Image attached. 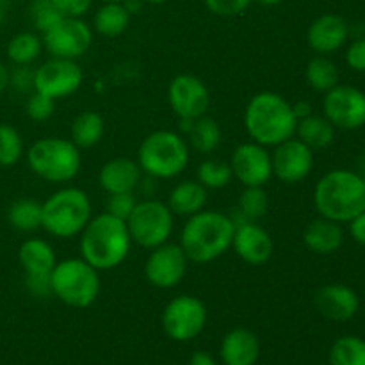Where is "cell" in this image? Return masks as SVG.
<instances>
[{"instance_id": "9a60e30c", "label": "cell", "mask_w": 365, "mask_h": 365, "mask_svg": "<svg viewBox=\"0 0 365 365\" xmlns=\"http://www.w3.org/2000/svg\"><path fill=\"white\" fill-rule=\"evenodd\" d=\"M168 102L178 120H198L210 109V91L202 78L180 73L168 86Z\"/></svg>"}, {"instance_id": "681fc988", "label": "cell", "mask_w": 365, "mask_h": 365, "mask_svg": "<svg viewBox=\"0 0 365 365\" xmlns=\"http://www.w3.org/2000/svg\"><path fill=\"white\" fill-rule=\"evenodd\" d=\"M7 13H9V0H0V25L7 20Z\"/></svg>"}, {"instance_id": "83f0119b", "label": "cell", "mask_w": 365, "mask_h": 365, "mask_svg": "<svg viewBox=\"0 0 365 365\" xmlns=\"http://www.w3.org/2000/svg\"><path fill=\"white\" fill-rule=\"evenodd\" d=\"M335 130L337 128L330 123L324 116L309 114V116L298 120L296 127V138L305 143L312 150H323L334 143Z\"/></svg>"}, {"instance_id": "1f68e13d", "label": "cell", "mask_w": 365, "mask_h": 365, "mask_svg": "<svg viewBox=\"0 0 365 365\" xmlns=\"http://www.w3.org/2000/svg\"><path fill=\"white\" fill-rule=\"evenodd\" d=\"M305 78L314 91L328 93L339 84V68L327 56H316L307 64Z\"/></svg>"}, {"instance_id": "ba28073f", "label": "cell", "mask_w": 365, "mask_h": 365, "mask_svg": "<svg viewBox=\"0 0 365 365\" xmlns=\"http://www.w3.org/2000/svg\"><path fill=\"white\" fill-rule=\"evenodd\" d=\"M52 296L71 309H88L100 294V271L82 257L64 259L50 273Z\"/></svg>"}, {"instance_id": "cb8c5ba5", "label": "cell", "mask_w": 365, "mask_h": 365, "mask_svg": "<svg viewBox=\"0 0 365 365\" xmlns=\"http://www.w3.org/2000/svg\"><path fill=\"white\" fill-rule=\"evenodd\" d=\"M18 262L25 274H50L57 264L56 250L45 239L31 237L20 245Z\"/></svg>"}, {"instance_id": "f6af8a7d", "label": "cell", "mask_w": 365, "mask_h": 365, "mask_svg": "<svg viewBox=\"0 0 365 365\" xmlns=\"http://www.w3.org/2000/svg\"><path fill=\"white\" fill-rule=\"evenodd\" d=\"M349 234H351L353 241L365 246V210L349 221Z\"/></svg>"}, {"instance_id": "484cf974", "label": "cell", "mask_w": 365, "mask_h": 365, "mask_svg": "<svg viewBox=\"0 0 365 365\" xmlns=\"http://www.w3.org/2000/svg\"><path fill=\"white\" fill-rule=\"evenodd\" d=\"M130 18L123 2H103L93 16V29L103 38H118L128 29Z\"/></svg>"}, {"instance_id": "7bdbcfd3", "label": "cell", "mask_w": 365, "mask_h": 365, "mask_svg": "<svg viewBox=\"0 0 365 365\" xmlns=\"http://www.w3.org/2000/svg\"><path fill=\"white\" fill-rule=\"evenodd\" d=\"M56 9L63 16L82 18L93 6V0H52Z\"/></svg>"}, {"instance_id": "6da1fadb", "label": "cell", "mask_w": 365, "mask_h": 365, "mask_svg": "<svg viewBox=\"0 0 365 365\" xmlns=\"http://www.w3.org/2000/svg\"><path fill=\"white\" fill-rule=\"evenodd\" d=\"M235 223L232 216L220 210H200L187 217L182 227L180 241L189 262L209 264L232 248Z\"/></svg>"}, {"instance_id": "d590c367", "label": "cell", "mask_w": 365, "mask_h": 365, "mask_svg": "<svg viewBox=\"0 0 365 365\" xmlns=\"http://www.w3.org/2000/svg\"><path fill=\"white\" fill-rule=\"evenodd\" d=\"M21 134L9 123H0V166L11 168L24 157Z\"/></svg>"}, {"instance_id": "7c38bea8", "label": "cell", "mask_w": 365, "mask_h": 365, "mask_svg": "<svg viewBox=\"0 0 365 365\" xmlns=\"http://www.w3.org/2000/svg\"><path fill=\"white\" fill-rule=\"evenodd\" d=\"M84 73L77 61L50 57L34 70V91L52 100H63L81 89Z\"/></svg>"}, {"instance_id": "7a4b0ae2", "label": "cell", "mask_w": 365, "mask_h": 365, "mask_svg": "<svg viewBox=\"0 0 365 365\" xmlns=\"http://www.w3.org/2000/svg\"><path fill=\"white\" fill-rule=\"evenodd\" d=\"M245 127L250 139L266 148H274L294 138L298 118L294 107L273 91L257 93L245 109Z\"/></svg>"}, {"instance_id": "9c48e42d", "label": "cell", "mask_w": 365, "mask_h": 365, "mask_svg": "<svg viewBox=\"0 0 365 365\" xmlns=\"http://www.w3.org/2000/svg\"><path fill=\"white\" fill-rule=\"evenodd\" d=\"M132 245L153 250L170 241L175 227V214L168 203L155 198L139 200L128 220L125 221Z\"/></svg>"}, {"instance_id": "b9f144b4", "label": "cell", "mask_w": 365, "mask_h": 365, "mask_svg": "<svg viewBox=\"0 0 365 365\" xmlns=\"http://www.w3.org/2000/svg\"><path fill=\"white\" fill-rule=\"evenodd\" d=\"M25 289L36 298H48L52 296V284L50 274H25Z\"/></svg>"}, {"instance_id": "e575fe53", "label": "cell", "mask_w": 365, "mask_h": 365, "mask_svg": "<svg viewBox=\"0 0 365 365\" xmlns=\"http://www.w3.org/2000/svg\"><path fill=\"white\" fill-rule=\"evenodd\" d=\"M232 168L228 163H221L216 159H207L200 163L196 171V180L207 189V191H217V189L227 187L232 182Z\"/></svg>"}, {"instance_id": "30bf717a", "label": "cell", "mask_w": 365, "mask_h": 365, "mask_svg": "<svg viewBox=\"0 0 365 365\" xmlns=\"http://www.w3.org/2000/svg\"><path fill=\"white\" fill-rule=\"evenodd\" d=\"M163 330L171 341L189 342L198 337L207 324V307L200 298L182 294L171 299L163 310Z\"/></svg>"}, {"instance_id": "ffe728a7", "label": "cell", "mask_w": 365, "mask_h": 365, "mask_svg": "<svg viewBox=\"0 0 365 365\" xmlns=\"http://www.w3.org/2000/svg\"><path fill=\"white\" fill-rule=\"evenodd\" d=\"M316 307L327 319L344 323L353 319L360 309V298L344 284H328L316 294Z\"/></svg>"}, {"instance_id": "8fae6325", "label": "cell", "mask_w": 365, "mask_h": 365, "mask_svg": "<svg viewBox=\"0 0 365 365\" xmlns=\"http://www.w3.org/2000/svg\"><path fill=\"white\" fill-rule=\"evenodd\" d=\"M41 38L43 46L52 57L77 61L91 48L93 29L82 18L63 16Z\"/></svg>"}, {"instance_id": "4fadbf2b", "label": "cell", "mask_w": 365, "mask_h": 365, "mask_svg": "<svg viewBox=\"0 0 365 365\" xmlns=\"http://www.w3.org/2000/svg\"><path fill=\"white\" fill-rule=\"evenodd\" d=\"M323 116L341 130H356L365 125V93L355 86L337 84L324 93Z\"/></svg>"}, {"instance_id": "f1b7e54d", "label": "cell", "mask_w": 365, "mask_h": 365, "mask_svg": "<svg viewBox=\"0 0 365 365\" xmlns=\"http://www.w3.org/2000/svg\"><path fill=\"white\" fill-rule=\"evenodd\" d=\"M43 50V38L36 32H18L6 46L7 59L13 66H32L41 57Z\"/></svg>"}, {"instance_id": "bcb514c9", "label": "cell", "mask_w": 365, "mask_h": 365, "mask_svg": "<svg viewBox=\"0 0 365 365\" xmlns=\"http://www.w3.org/2000/svg\"><path fill=\"white\" fill-rule=\"evenodd\" d=\"M189 365H216V360H214L207 351H196L192 353Z\"/></svg>"}, {"instance_id": "8d00e7d4", "label": "cell", "mask_w": 365, "mask_h": 365, "mask_svg": "<svg viewBox=\"0 0 365 365\" xmlns=\"http://www.w3.org/2000/svg\"><path fill=\"white\" fill-rule=\"evenodd\" d=\"M29 16H31L32 25L39 34H45L53 24L63 18V14L56 9L52 0H32L29 7Z\"/></svg>"}, {"instance_id": "74e56055", "label": "cell", "mask_w": 365, "mask_h": 365, "mask_svg": "<svg viewBox=\"0 0 365 365\" xmlns=\"http://www.w3.org/2000/svg\"><path fill=\"white\" fill-rule=\"evenodd\" d=\"M25 113L36 123H43V121L50 120L56 113V100L48 98V96L41 95L38 91H32L27 95V102H25Z\"/></svg>"}, {"instance_id": "277c9868", "label": "cell", "mask_w": 365, "mask_h": 365, "mask_svg": "<svg viewBox=\"0 0 365 365\" xmlns=\"http://www.w3.org/2000/svg\"><path fill=\"white\" fill-rule=\"evenodd\" d=\"M314 205L321 217L349 223L365 210V182L353 170H331L314 189Z\"/></svg>"}, {"instance_id": "5bb4252c", "label": "cell", "mask_w": 365, "mask_h": 365, "mask_svg": "<svg viewBox=\"0 0 365 365\" xmlns=\"http://www.w3.org/2000/svg\"><path fill=\"white\" fill-rule=\"evenodd\" d=\"M189 259L178 242H164L150 250L145 262V277L153 287L175 289L187 273Z\"/></svg>"}, {"instance_id": "8992f818", "label": "cell", "mask_w": 365, "mask_h": 365, "mask_svg": "<svg viewBox=\"0 0 365 365\" xmlns=\"http://www.w3.org/2000/svg\"><path fill=\"white\" fill-rule=\"evenodd\" d=\"M91 200L78 187H63L41 203V228L57 239L81 235L93 217Z\"/></svg>"}, {"instance_id": "4dcf8cb0", "label": "cell", "mask_w": 365, "mask_h": 365, "mask_svg": "<svg viewBox=\"0 0 365 365\" xmlns=\"http://www.w3.org/2000/svg\"><path fill=\"white\" fill-rule=\"evenodd\" d=\"M7 221L11 227L24 234H32V232L41 228V203L32 198H20L11 203L7 210Z\"/></svg>"}, {"instance_id": "2e32d148", "label": "cell", "mask_w": 365, "mask_h": 365, "mask_svg": "<svg viewBox=\"0 0 365 365\" xmlns=\"http://www.w3.org/2000/svg\"><path fill=\"white\" fill-rule=\"evenodd\" d=\"M228 164L234 178L241 182L242 187H264L273 177L269 150L255 141L239 145L232 152Z\"/></svg>"}, {"instance_id": "f907efd6", "label": "cell", "mask_w": 365, "mask_h": 365, "mask_svg": "<svg viewBox=\"0 0 365 365\" xmlns=\"http://www.w3.org/2000/svg\"><path fill=\"white\" fill-rule=\"evenodd\" d=\"M257 4H260V6H267V7H273V6H278V4H282L284 0H255Z\"/></svg>"}, {"instance_id": "5b68a950", "label": "cell", "mask_w": 365, "mask_h": 365, "mask_svg": "<svg viewBox=\"0 0 365 365\" xmlns=\"http://www.w3.org/2000/svg\"><path fill=\"white\" fill-rule=\"evenodd\" d=\"M191 159L185 138L173 130H155L146 135L138 150L143 175L155 180H171L182 175Z\"/></svg>"}, {"instance_id": "52a82bcc", "label": "cell", "mask_w": 365, "mask_h": 365, "mask_svg": "<svg viewBox=\"0 0 365 365\" xmlns=\"http://www.w3.org/2000/svg\"><path fill=\"white\" fill-rule=\"evenodd\" d=\"M32 173L50 184H68L82 168L81 148L71 139L43 138L25 152Z\"/></svg>"}, {"instance_id": "7dc6e473", "label": "cell", "mask_w": 365, "mask_h": 365, "mask_svg": "<svg viewBox=\"0 0 365 365\" xmlns=\"http://www.w3.org/2000/svg\"><path fill=\"white\" fill-rule=\"evenodd\" d=\"M9 73H11V68L0 61V95L9 88Z\"/></svg>"}, {"instance_id": "ee69618b", "label": "cell", "mask_w": 365, "mask_h": 365, "mask_svg": "<svg viewBox=\"0 0 365 365\" xmlns=\"http://www.w3.org/2000/svg\"><path fill=\"white\" fill-rule=\"evenodd\" d=\"M346 64L353 71H365V38H356L346 50Z\"/></svg>"}, {"instance_id": "ab89813d", "label": "cell", "mask_w": 365, "mask_h": 365, "mask_svg": "<svg viewBox=\"0 0 365 365\" xmlns=\"http://www.w3.org/2000/svg\"><path fill=\"white\" fill-rule=\"evenodd\" d=\"M203 2L207 9L216 16L230 18L245 13L252 6L253 0H203Z\"/></svg>"}, {"instance_id": "4316f807", "label": "cell", "mask_w": 365, "mask_h": 365, "mask_svg": "<svg viewBox=\"0 0 365 365\" xmlns=\"http://www.w3.org/2000/svg\"><path fill=\"white\" fill-rule=\"evenodd\" d=\"M103 132H106L103 118L96 110H82L71 121L70 139L81 150H88L102 141Z\"/></svg>"}, {"instance_id": "d6986e66", "label": "cell", "mask_w": 365, "mask_h": 365, "mask_svg": "<svg viewBox=\"0 0 365 365\" xmlns=\"http://www.w3.org/2000/svg\"><path fill=\"white\" fill-rule=\"evenodd\" d=\"M349 38V27L339 14H323L310 24L307 31L309 46L317 56H328L346 45Z\"/></svg>"}, {"instance_id": "44dd1931", "label": "cell", "mask_w": 365, "mask_h": 365, "mask_svg": "<svg viewBox=\"0 0 365 365\" xmlns=\"http://www.w3.org/2000/svg\"><path fill=\"white\" fill-rule=\"evenodd\" d=\"M143 180V171L138 160L127 159V157H116L110 159L100 168L98 182L100 187L107 195H118V192H135Z\"/></svg>"}, {"instance_id": "3957f363", "label": "cell", "mask_w": 365, "mask_h": 365, "mask_svg": "<svg viewBox=\"0 0 365 365\" xmlns=\"http://www.w3.org/2000/svg\"><path fill=\"white\" fill-rule=\"evenodd\" d=\"M81 257L96 271H109L127 260L132 239L123 220L102 212L81 232Z\"/></svg>"}, {"instance_id": "7402d4cb", "label": "cell", "mask_w": 365, "mask_h": 365, "mask_svg": "<svg viewBox=\"0 0 365 365\" xmlns=\"http://www.w3.org/2000/svg\"><path fill=\"white\" fill-rule=\"evenodd\" d=\"M220 356L225 365H255L260 356L259 337L248 328H234L221 341Z\"/></svg>"}, {"instance_id": "f35d334b", "label": "cell", "mask_w": 365, "mask_h": 365, "mask_svg": "<svg viewBox=\"0 0 365 365\" xmlns=\"http://www.w3.org/2000/svg\"><path fill=\"white\" fill-rule=\"evenodd\" d=\"M139 200L135 198V192H118V195H109L106 202V212L118 220L127 221L132 214L134 207L138 205Z\"/></svg>"}, {"instance_id": "f5cc1de1", "label": "cell", "mask_w": 365, "mask_h": 365, "mask_svg": "<svg viewBox=\"0 0 365 365\" xmlns=\"http://www.w3.org/2000/svg\"><path fill=\"white\" fill-rule=\"evenodd\" d=\"M143 2H146V4H153V6H159V4L168 2V0H143Z\"/></svg>"}, {"instance_id": "d6a6232c", "label": "cell", "mask_w": 365, "mask_h": 365, "mask_svg": "<svg viewBox=\"0 0 365 365\" xmlns=\"http://www.w3.org/2000/svg\"><path fill=\"white\" fill-rule=\"evenodd\" d=\"M269 209V196L264 187H245L237 203V214L241 220L234 221L235 225L241 221H260Z\"/></svg>"}, {"instance_id": "e0dca14e", "label": "cell", "mask_w": 365, "mask_h": 365, "mask_svg": "<svg viewBox=\"0 0 365 365\" xmlns=\"http://www.w3.org/2000/svg\"><path fill=\"white\" fill-rule=\"evenodd\" d=\"M271 163H273V177L284 184H298L305 180L312 171L314 150L294 135L282 145L274 146Z\"/></svg>"}, {"instance_id": "836d02e7", "label": "cell", "mask_w": 365, "mask_h": 365, "mask_svg": "<svg viewBox=\"0 0 365 365\" xmlns=\"http://www.w3.org/2000/svg\"><path fill=\"white\" fill-rule=\"evenodd\" d=\"M330 365H365V341L356 335H346L334 342L328 355Z\"/></svg>"}, {"instance_id": "d4e9b609", "label": "cell", "mask_w": 365, "mask_h": 365, "mask_svg": "<svg viewBox=\"0 0 365 365\" xmlns=\"http://www.w3.org/2000/svg\"><path fill=\"white\" fill-rule=\"evenodd\" d=\"M166 203L175 216L191 217L205 209L207 189L198 180H182L171 189Z\"/></svg>"}, {"instance_id": "ac0fdd59", "label": "cell", "mask_w": 365, "mask_h": 365, "mask_svg": "<svg viewBox=\"0 0 365 365\" xmlns=\"http://www.w3.org/2000/svg\"><path fill=\"white\" fill-rule=\"evenodd\" d=\"M232 248L242 262L262 266L273 257L274 245L271 234L259 221H241L235 225Z\"/></svg>"}, {"instance_id": "603a6c76", "label": "cell", "mask_w": 365, "mask_h": 365, "mask_svg": "<svg viewBox=\"0 0 365 365\" xmlns=\"http://www.w3.org/2000/svg\"><path fill=\"white\" fill-rule=\"evenodd\" d=\"M303 245L316 255H331L344 245V228L341 223L319 216L303 230Z\"/></svg>"}, {"instance_id": "f546056e", "label": "cell", "mask_w": 365, "mask_h": 365, "mask_svg": "<svg viewBox=\"0 0 365 365\" xmlns=\"http://www.w3.org/2000/svg\"><path fill=\"white\" fill-rule=\"evenodd\" d=\"M185 135H187L191 148H195L198 153H203V155L216 152L217 146L221 145V139H223L220 123L207 114L192 121Z\"/></svg>"}, {"instance_id": "c3c4849f", "label": "cell", "mask_w": 365, "mask_h": 365, "mask_svg": "<svg viewBox=\"0 0 365 365\" xmlns=\"http://www.w3.org/2000/svg\"><path fill=\"white\" fill-rule=\"evenodd\" d=\"M292 107H294V113H296V118H298V120H302V118L312 114V106H310L309 102H296V103H292Z\"/></svg>"}, {"instance_id": "db71d44e", "label": "cell", "mask_w": 365, "mask_h": 365, "mask_svg": "<svg viewBox=\"0 0 365 365\" xmlns=\"http://www.w3.org/2000/svg\"><path fill=\"white\" fill-rule=\"evenodd\" d=\"M103 2H125V0H103Z\"/></svg>"}, {"instance_id": "60d3db41", "label": "cell", "mask_w": 365, "mask_h": 365, "mask_svg": "<svg viewBox=\"0 0 365 365\" xmlns=\"http://www.w3.org/2000/svg\"><path fill=\"white\" fill-rule=\"evenodd\" d=\"M34 70L32 66H13L9 73V88L16 93H27L31 95L34 91Z\"/></svg>"}, {"instance_id": "816d5d0a", "label": "cell", "mask_w": 365, "mask_h": 365, "mask_svg": "<svg viewBox=\"0 0 365 365\" xmlns=\"http://www.w3.org/2000/svg\"><path fill=\"white\" fill-rule=\"evenodd\" d=\"M359 175H360V177H362V180L365 182V157L362 159V163H360V171H359Z\"/></svg>"}]
</instances>
